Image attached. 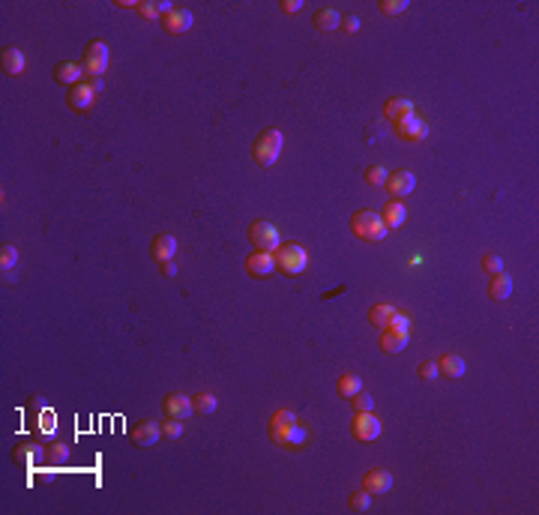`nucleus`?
Instances as JSON below:
<instances>
[{
  "instance_id": "nucleus-1",
  "label": "nucleus",
  "mask_w": 539,
  "mask_h": 515,
  "mask_svg": "<svg viewBox=\"0 0 539 515\" xmlns=\"http://www.w3.org/2000/svg\"><path fill=\"white\" fill-rule=\"evenodd\" d=\"M267 435L276 446L282 449H300L306 444V429L300 426V416L294 411H276L270 416V426H267Z\"/></svg>"
},
{
  "instance_id": "nucleus-2",
  "label": "nucleus",
  "mask_w": 539,
  "mask_h": 515,
  "mask_svg": "<svg viewBox=\"0 0 539 515\" xmlns=\"http://www.w3.org/2000/svg\"><path fill=\"white\" fill-rule=\"evenodd\" d=\"M351 231L356 240H366V243H380L389 237L384 219H380V213H375V210H356L351 219Z\"/></svg>"
},
{
  "instance_id": "nucleus-3",
  "label": "nucleus",
  "mask_w": 539,
  "mask_h": 515,
  "mask_svg": "<svg viewBox=\"0 0 539 515\" xmlns=\"http://www.w3.org/2000/svg\"><path fill=\"white\" fill-rule=\"evenodd\" d=\"M282 144H285V135L279 132V129H264L258 135V141L252 147V156L258 162L261 168H273L282 156Z\"/></svg>"
},
{
  "instance_id": "nucleus-4",
  "label": "nucleus",
  "mask_w": 539,
  "mask_h": 515,
  "mask_svg": "<svg viewBox=\"0 0 539 515\" xmlns=\"http://www.w3.org/2000/svg\"><path fill=\"white\" fill-rule=\"evenodd\" d=\"M309 267V252L300 243H282L276 249V270L285 276H300Z\"/></svg>"
},
{
  "instance_id": "nucleus-5",
  "label": "nucleus",
  "mask_w": 539,
  "mask_h": 515,
  "mask_svg": "<svg viewBox=\"0 0 539 515\" xmlns=\"http://www.w3.org/2000/svg\"><path fill=\"white\" fill-rule=\"evenodd\" d=\"M249 243H252L258 252H276L282 246V234L270 219H261V222H255L252 228H249Z\"/></svg>"
},
{
  "instance_id": "nucleus-6",
  "label": "nucleus",
  "mask_w": 539,
  "mask_h": 515,
  "mask_svg": "<svg viewBox=\"0 0 539 515\" xmlns=\"http://www.w3.org/2000/svg\"><path fill=\"white\" fill-rule=\"evenodd\" d=\"M108 60H111V54H108L105 39H93V43L87 45V51H84V60H81V67H84V72H87L90 78H105Z\"/></svg>"
},
{
  "instance_id": "nucleus-7",
  "label": "nucleus",
  "mask_w": 539,
  "mask_h": 515,
  "mask_svg": "<svg viewBox=\"0 0 539 515\" xmlns=\"http://www.w3.org/2000/svg\"><path fill=\"white\" fill-rule=\"evenodd\" d=\"M393 129H395V135H399L404 144H417V141H426V138H428V123L420 117L417 111L408 114V117H402L399 123H393Z\"/></svg>"
},
{
  "instance_id": "nucleus-8",
  "label": "nucleus",
  "mask_w": 539,
  "mask_h": 515,
  "mask_svg": "<svg viewBox=\"0 0 539 515\" xmlns=\"http://www.w3.org/2000/svg\"><path fill=\"white\" fill-rule=\"evenodd\" d=\"M159 24H162L165 34H171V36H183L186 30H192L195 15H192V10H186V6H174V10H171L168 15H162Z\"/></svg>"
},
{
  "instance_id": "nucleus-9",
  "label": "nucleus",
  "mask_w": 539,
  "mask_h": 515,
  "mask_svg": "<svg viewBox=\"0 0 539 515\" xmlns=\"http://www.w3.org/2000/svg\"><path fill=\"white\" fill-rule=\"evenodd\" d=\"M351 431H354L356 440H363V444H371V440L380 438V420L375 416V411H363V414L354 416Z\"/></svg>"
},
{
  "instance_id": "nucleus-10",
  "label": "nucleus",
  "mask_w": 539,
  "mask_h": 515,
  "mask_svg": "<svg viewBox=\"0 0 539 515\" xmlns=\"http://www.w3.org/2000/svg\"><path fill=\"white\" fill-rule=\"evenodd\" d=\"M384 189L389 192V198H395V201L408 198V195L417 189V174H413V171H393V174H387Z\"/></svg>"
},
{
  "instance_id": "nucleus-11",
  "label": "nucleus",
  "mask_w": 539,
  "mask_h": 515,
  "mask_svg": "<svg viewBox=\"0 0 539 515\" xmlns=\"http://www.w3.org/2000/svg\"><path fill=\"white\" fill-rule=\"evenodd\" d=\"M246 273L255 276V279H267V276L276 273V252H258L255 249L252 255H246Z\"/></svg>"
},
{
  "instance_id": "nucleus-12",
  "label": "nucleus",
  "mask_w": 539,
  "mask_h": 515,
  "mask_svg": "<svg viewBox=\"0 0 539 515\" xmlns=\"http://www.w3.org/2000/svg\"><path fill=\"white\" fill-rule=\"evenodd\" d=\"M132 444L135 446H144V449H150V446H156L159 444V438H162V422H153V420H141V422H135L132 426Z\"/></svg>"
},
{
  "instance_id": "nucleus-13",
  "label": "nucleus",
  "mask_w": 539,
  "mask_h": 515,
  "mask_svg": "<svg viewBox=\"0 0 539 515\" xmlns=\"http://www.w3.org/2000/svg\"><path fill=\"white\" fill-rule=\"evenodd\" d=\"M165 416H171V420H189V416L195 414V405H192V396H183V392H171V396H165Z\"/></svg>"
},
{
  "instance_id": "nucleus-14",
  "label": "nucleus",
  "mask_w": 539,
  "mask_h": 515,
  "mask_svg": "<svg viewBox=\"0 0 539 515\" xmlns=\"http://www.w3.org/2000/svg\"><path fill=\"white\" fill-rule=\"evenodd\" d=\"M96 99V90L90 87V81H81V84L69 87V93H66V105H69L72 111H90V105Z\"/></svg>"
},
{
  "instance_id": "nucleus-15",
  "label": "nucleus",
  "mask_w": 539,
  "mask_h": 515,
  "mask_svg": "<svg viewBox=\"0 0 539 515\" xmlns=\"http://www.w3.org/2000/svg\"><path fill=\"white\" fill-rule=\"evenodd\" d=\"M393 473L389 470H384V468H375V470H369L366 477H363V488L371 494V497H378V494H387L389 488H393Z\"/></svg>"
},
{
  "instance_id": "nucleus-16",
  "label": "nucleus",
  "mask_w": 539,
  "mask_h": 515,
  "mask_svg": "<svg viewBox=\"0 0 539 515\" xmlns=\"http://www.w3.org/2000/svg\"><path fill=\"white\" fill-rule=\"evenodd\" d=\"M84 67L81 63H76V60H63V63H57L54 67V81L57 84H63V87H76V84H81L84 81Z\"/></svg>"
},
{
  "instance_id": "nucleus-17",
  "label": "nucleus",
  "mask_w": 539,
  "mask_h": 515,
  "mask_svg": "<svg viewBox=\"0 0 539 515\" xmlns=\"http://www.w3.org/2000/svg\"><path fill=\"white\" fill-rule=\"evenodd\" d=\"M380 219H384L387 231H399V228L404 225V219H408V210H404V204H402V201L389 198V201L384 204V207H380Z\"/></svg>"
},
{
  "instance_id": "nucleus-18",
  "label": "nucleus",
  "mask_w": 539,
  "mask_h": 515,
  "mask_svg": "<svg viewBox=\"0 0 539 515\" xmlns=\"http://www.w3.org/2000/svg\"><path fill=\"white\" fill-rule=\"evenodd\" d=\"M314 30H321V34H333V30L342 27V12H336L333 6H321L318 12H314Z\"/></svg>"
},
{
  "instance_id": "nucleus-19",
  "label": "nucleus",
  "mask_w": 539,
  "mask_h": 515,
  "mask_svg": "<svg viewBox=\"0 0 539 515\" xmlns=\"http://www.w3.org/2000/svg\"><path fill=\"white\" fill-rule=\"evenodd\" d=\"M411 342V333H395V330H380V350L384 354H402Z\"/></svg>"
},
{
  "instance_id": "nucleus-20",
  "label": "nucleus",
  "mask_w": 539,
  "mask_h": 515,
  "mask_svg": "<svg viewBox=\"0 0 539 515\" xmlns=\"http://www.w3.org/2000/svg\"><path fill=\"white\" fill-rule=\"evenodd\" d=\"M150 252H153V258L159 261V264H165V261H174V255H177V237H174V234H159L153 240Z\"/></svg>"
},
{
  "instance_id": "nucleus-21",
  "label": "nucleus",
  "mask_w": 539,
  "mask_h": 515,
  "mask_svg": "<svg viewBox=\"0 0 539 515\" xmlns=\"http://www.w3.org/2000/svg\"><path fill=\"white\" fill-rule=\"evenodd\" d=\"M408 114H413V102L404 99V96H389V99L384 102V117L393 120V123H399V120L408 117Z\"/></svg>"
},
{
  "instance_id": "nucleus-22",
  "label": "nucleus",
  "mask_w": 539,
  "mask_h": 515,
  "mask_svg": "<svg viewBox=\"0 0 539 515\" xmlns=\"http://www.w3.org/2000/svg\"><path fill=\"white\" fill-rule=\"evenodd\" d=\"M24 54L19 51V48H3L0 51V69H3V75H21L24 72Z\"/></svg>"
},
{
  "instance_id": "nucleus-23",
  "label": "nucleus",
  "mask_w": 539,
  "mask_h": 515,
  "mask_svg": "<svg viewBox=\"0 0 539 515\" xmlns=\"http://www.w3.org/2000/svg\"><path fill=\"white\" fill-rule=\"evenodd\" d=\"M437 369H441V378H464V372H468V366H464V359L459 354H444L437 359Z\"/></svg>"
},
{
  "instance_id": "nucleus-24",
  "label": "nucleus",
  "mask_w": 539,
  "mask_h": 515,
  "mask_svg": "<svg viewBox=\"0 0 539 515\" xmlns=\"http://www.w3.org/2000/svg\"><path fill=\"white\" fill-rule=\"evenodd\" d=\"M488 297L497 300V302H503V300L512 297V279H509L507 273L492 276V282H488Z\"/></svg>"
},
{
  "instance_id": "nucleus-25",
  "label": "nucleus",
  "mask_w": 539,
  "mask_h": 515,
  "mask_svg": "<svg viewBox=\"0 0 539 515\" xmlns=\"http://www.w3.org/2000/svg\"><path fill=\"white\" fill-rule=\"evenodd\" d=\"M395 312H399V309H395V306H389V302H375V306H371V312H369V321L375 324L378 330H387Z\"/></svg>"
},
{
  "instance_id": "nucleus-26",
  "label": "nucleus",
  "mask_w": 539,
  "mask_h": 515,
  "mask_svg": "<svg viewBox=\"0 0 539 515\" xmlns=\"http://www.w3.org/2000/svg\"><path fill=\"white\" fill-rule=\"evenodd\" d=\"M360 390H363V378H360V374H351V372L342 374V378H339V383H336V392H339L342 398H354Z\"/></svg>"
},
{
  "instance_id": "nucleus-27",
  "label": "nucleus",
  "mask_w": 539,
  "mask_h": 515,
  "mask_svg": "<svg viewBox=\"0 0 539 515\" xmlns=\"http://www.w3.org/2000/svg\"><path fill=\"white\" fill-rule=\"evenodd\" d=\"M192 405L198 414H216V407H219V402H216L213 392H198V396H192Z\"/></svg>"
},
{
  "instance_id": "nucleus-28",
  "label": "nucleus",
  "mask_w": 539,
  "mask_h": 515,
  "mask_svg": "<svg viewBox=\"0 0 539 515\" xmlns=\"http://www.w3.org/2000/svg\"><path fill=\"white\" fill-rule=\"evenodd\" d=\"M15 264H19V249H15L12 243H3V246H0V270L10 273Z\"/></svg>"
},
{
  "instance_id": "nucleus-29",
  "label": "nucleus",
  "mask_w": 539,
  "mask_h": 515,
  "mask_svg": "<svg viewBox=\"0 0 539 515\" xmlns=\"http://www.w3.org/2000/svg\"><path fill=\"white\" fill-rule=\"evenodd\" d=\"M183 431H186V426H183V420H165L162 422V438H168V440H177V438H183Z\"/></svg>"
},
{
  "instance_id": "nucleus-30",
  "label": "nucleus",
  "mask_w": 539,
  "mask_h": 515,
  "mask_svg": "<svg viewBox=\"0 0 539 515\" xmlns=\"http://www.w3.org/2000/svg\"><path fill=\"white\" fill-rule=\"evenodd\" d=\"M347 503H351L354 512H366L369 506H371V494L366 492V488H360V492H354L351 497H347Z\"/></svg>"
},
{
  "instance_id": "nucleus-31",
  "label": "nucleus",
  "mask_w": 539,
  "mask_h": 515,
  "mask_svg": "<svg viewBox=\"0 0 539 515\" xmlns=\"http://www.w3.org/2000/svg\"><path fill=\"white\" fill-rule=\"evenodd\" d=\"M387 174H389V171L384 165H369L366 168V183L369 186H384L387 183Z\"/></svg>"
},
{
  "instance_id": "nucleus-32",
  "label": "nucleus",
  "mask_w": 539,
  "mask_h": 515,
  "mask_svg": "<svg viewBox=\"0 0 539 515\" xmlns=\"http://www.w3.org/2000/svg\"><path fill=\"white\" fill-rule=\"evenodd\" d=\"M138 12L141 15H144V19H156V21H159L162 19V10H159V0H141V3H138Z\"/></svg>"
},
{
  "instance_id": "nucleus-33",
  "label": "nucleus",
  "mask_w": 539,
  "mask_h": 515,
  "mask_svg": "<svg viewBox=\"0 0 539 515\" xmlns=\"http://www.w3.org/2000/svg\"><path fill=\"white\" fill-rule=\"evenodd\" d=\"M354 411H356V414H363V411H375V398H371L366 390H360V392L354 396Z\"/></svg>"
},
{
  "instance_id": "nucleus-34",
  "label": "nucleus",
  "mask_w": 539,
  "mask_h": 515,
  "mask_svg": "<svg viewBox=\"0 0 539 515\" xmlns=\"http://www.w3.org/2000/svg\"><path fill=\"white\" fill-rule=\"evenodd\" d=\"M483 273H485V276L503 273V258H501V255H485V258H483Z\"/></svg>"
},
{
  "instance_id": "nucleus-35",
  "label": "nucleus",
  "mask_w": 539,
  "mask_h": 515,
  "mask_svg": "<svg viewBox=\"0 0 539 515\" xmlns=\"http://www.w3.org/2000/svg\"><path fill=\"white\" fill-rule=\"evenodd\" d=\"M420 378H422V381H437V378H441L437 359H426V363H420Z\"/></svg>"
},
{
  "instance_id": "nucleus-36",
  "label": "nucleus",
  "mask_w": 539,
  "mask_h": 515,
  "mask_svg": "<svg viewBox=\"0 0 539 515\" xmlns=\"http://www.w3.org/2000/svg\"><path fill=\"white\" fill-rule=\"evenodd\" d=\"M408 10V0H380V12L384 15H402Z\"/></svg>"
},
{
  "instance_id": "nucleus-37",
  "label": "nucleus",
  "mask_w": 539,
  "mask_h": 515,
  "mask_svg": "<svg viewBox=\"0 0 539 515\" xmlns=\"http://www.w3.org/2000/svg\"><path fill=\"white\" fill-rule=\"evenodd\" d=\"M387 330H395V333H411V318L404 315V312H395Z\"/></svg>"
},
{
  "instance_id": "nucleus-38",
  "label": "nucleus",
  "mask_w": 539,
  "mask_h": 515,
  "mask_svg": "<svg viewBox=\"0 0 539 515\" xmlns=\"http://www.w3.org/2000/svg\"><path fill=\"white\" fill-rule=\"evenodd\" d=\"M360 15H342V30L345 34H360Z\"/></svg>"
},
{
  "instance_id": "nucleus-39",
  "label": "nucleus",
  "mask_w": 539,
  "mask_h": 515,
  "mask_svg": "<svg viewBox=\"0 0 539 515\" xmlns=\"http://www.w3.org/2000/svg\"><path fill=\"white\" fill-rule=\"evenodd\" d=\"M303 10V0H282V12H288V15H297Z\"/></svg>"
},
{
  "instance_id": "nucleus-40",
  "label": "nucleus",
  "mask_w": 539,
  "mask_h": 515,
  "mask_svg": "<svg viewBox=\"0 0 539 515\" xmlns=\"http://www.w3.org/2000/svg\"><path fill=\"white\" fill-rule=\"evenodd\" d=\"M66 455H69V449H66L63 444H57V446H51V459H57V462H63Z\"/></svg>"
},
{
  "instance_id": "nucleus-41",
  "label": "nucleus",
  "mask_w": 539,
  "mask_h": 515,
  "mask_svg": "<svg viewBox=\"0 0 539 515\" xmlns=\"http://www.w3.org/2000/svg\"><path fill=\"white\" fill-rule=\"evenodd\" d=\"M162 276H168V279H171V276H177V261H165V264H162Z\"/></svg>"
},
{
  "instance_id": "nucleus-42",
  "label": "nucleus",
  "mask_w": 539,
  "mask_h": 515,
  "mask_svg": "<svg viewBox=\"0 0 539 515\" xmlns=\"http://www.w3.org/2000/svg\"><path fill=\"white\" fill-rule=\"evenodd\" d=\"M138 3L141 0H117L114 6H117V10H138Z\"/></svg>"
},
{
  "instance_id": "nucleus-43",
  "label": "nucleus",
  "mask_w": 539,
  "mask_h": 515,
  "mask_svg": "<svg viewBox=\"0 0 539 515\" xmlns=\"http://www.w3.org/2000/svg\"><path fill=\"white\" fill-rule=\"evenodd\" d=\"M90 87H93L96 93H102V90H105V78H90Z\"/></svg>"
}]
</instances>
